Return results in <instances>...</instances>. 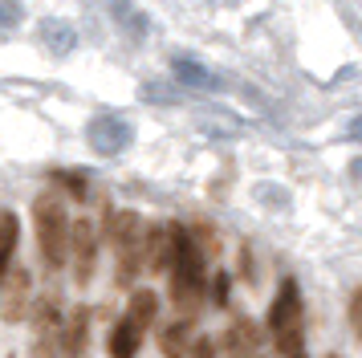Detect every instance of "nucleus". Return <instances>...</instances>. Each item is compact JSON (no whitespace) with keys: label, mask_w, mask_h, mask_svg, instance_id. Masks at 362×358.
Segmentation results:
<instances>
[{"label":"nucleus","mask_w":362,"mask_h":358,"mask_svg":"<svg viewBox=\"0 0 362 358\" xmlns=\"http://www.w3.org/2000/svg\"><path fill=\"white\" fill-rule=\"evenodd\" d=\"M33 220H37V244L41 257L49 269H57L69 257V216L62 204V192H41L33 204Z\"/></svg>","instance_id":"f257e3e1"},{"label":"nucleus","mask_w":362,"mask_h":358,"mask_svg":"<svg viewBox=\"0 0 362 358\" xmlns=\"http://www.w3.org/2000/svg\"><path fill=\"white\" fill-rule=\"evenodd\" d=\"M269 338L277 346V354L285 358H297V350H301V293H297L293 277L281 281L277 297L269 306Z\"/></svg>","instance_id":"f03ea898"},{"label":"nucleus","mask_w":362,"mask_h":358,"mask_svg":"<svg viewBox=\"0 0 362 358\" xmlns=\"http://www.w3.org/2000/svg\"><path fill=\"white\" fill-rule=\"evenodd\" d=\"M69 265H74V281L90 285L94 265H98V228L90 216L74 220V228H69Z\"/></svg>","instance_id":"7ed1b4c3"},{"label":"nucleus","mask_w":362,"mask_h":358,"mask_svg":"<svg viewBox=\"0 0 362 358\" xmlns=\"http://www.w3.org/2000/svg\"><path fill=\"white\" fill-rule=\"evenodd\" d=\"M33 273L25 265H13L4 281H0V318L4 322H25L29 309H33Z\"/></svg>","instance_id":"20e7f679"},{"label":"nucleus","mask_w":362,"mask_h":358,"mask_svg":"<svg viewBox=\"0 0 362 358\" xmlns=\"http://www.w3.org/2000/svg\"><path fill=\"white\" fill-rule=\"evenodd\" d=\"M134 139V130L127 118H118V114H98V118H90V127H86V143L94 146L98 155H118V151H127Z\"/></svg>","instance_id":"39448f33"},{"label":"nucleus","mask_w":362,"mask_h":358,"mask_svg":"<svg viewBox=\"0 0 362 358\" xmlns=\"http://www.w3.org/2000/svg\"><path fill=\"white\" fill-rule=\"evenodd\" d=\"M175 248H180V224H151L143 232V257L155 273L175 265Z\"/></svg>","instance_id":"423d86ee"},{"label":"nucleus","mask_w":362,"mask_h":358,"mask_svg":"<svg viewBox=\"0 0 362 358\" xmlns=\"http://www.w3.org/2000/svg\"><path fill=\"white\" fill-rule=\"evenodd\" d=\"M257 350H261V330H257V322L236 318V322L224 330V354H232V358H252Z\"/></svg>","instance_id":"0eeeda50"},{"label":"nucleus","mask_w":362,"mask_h":358,"mask_svg":"<svg viewBox=\"0 0 362 358\" xmlns=\"http://www.w3.org/2000/svg\"><path fill=\"white\" fill-rule=\"evenodd\" d=\"M86 342H90V309H74L66 318V325H62V354L82 358Z\"/></svg>","instance_id":"6e6552de"},{"label":"nucleus","mask_w":362,"mask_h":358,"mask_svg":"<svg viewBox=\"0 0 362 358\" xmlns=\"http://www.w3.org/2000/svg\"><path fill=\"white\" fill-rule=\"evenodd\" d=\"M159 350L163 358H183L192 350V318H175L171 325L159 330Z\"/></svg>","instance_id":"1a4fd4ad"},{"label":"nucleus","mask_w":362,"mask_h":358,"mask_svg":"<svg viewBox=\"0 0 362 358\" xmlns=\"http://www.w3.org/2000/svg\"><path fill=\"white\" fill-rule=\"evenodd\" d=\"M171 74H175L183 86H192V90H220V78H216L208 65L192 62V57H175V62H171Z\"/></svg>","instance_id":"9d476101"},{"label":"nucleus","mask_w":362,"mask_h":358,"mask_svg":"<svg viewBox=\"0 0 362 358\" xmlns=\"http://www.w3.org/2000/svg\"><path fill=\"white\" fill-rule=\"evenodd\" d=\"M139 342H143V330H139L131 318H122V322L110 330V358H134L139 354Z\"/></svg>","instance_id":"9b49d317"},{"label":"nucleus","mask_w":362,"mask_h":358,"mask_svg":"<svg viewBox=\"0 0 362 358\" xmlns=\"http://www.w3.org/2000/svg\"><path fill=\"white\" fill-rule=\"evenodd\" d=\"M41 41H45L53 57H66L69 49L78 45V33L69 29L66 21H41Z\"/></svg>","instance_id":"f8f14e48"},{"label":"nucleus","mask_w":362,"mask_h":358,"mask_svg":"<svg viewBox=\"0 0 362 358\" xmlns=\"http://www.w3.org/2000/svg\"><path fill=\"white\" fill-rule=\"evenodd\" d=\"M143 220H139V212H118L115 220H110V244L115 248H127V244L143 241Z\"/></svg>","instance_id":"ddd939ff"},{"label":"nucleus","mask_w":362,"mask_h":358,"mask_svg":"<svg viewBox=\"0 0 362 358\" xmlns=\"http://www.w3.org/2000/svg\"><path fill=\"white\" fill-rule=\"evenodd\" d=\"M155 313H159V297L151 289H134L131 293V309H127V318H131L139 330H147L151 322H155Z\"/></svg>","instance_id":"4468645a"},{"label":"nucleus","mask_w":362,"mask_h":358,"mask_svg":"<svg viewBox=\"0 0 362 358\" xmlns=\"http://www.w3.org/2000/svg\"><path fill=\"white\" fill-rule=\"evenodd\" d=\"M17 216L13 212H4V220H0V281H4V273H8V260H13V248H17Z\"/></svg>","instance_id":"2eb2a0df"},{"label":"nucleus","mask_w":362,"mask_h":358,"mask_svg":"<svg viewBox=\"0 0 362 358\" xmlns=\"http://www.w3.org/2000/svg\"><path fill=\"white\" fill-rule=\"evenodd\" d=\"M33 358H62V325L37 330V338H33Z\"/></svg>","instance_id":"dca6fc26"},{"label":"nucleus","mask_w":362,"mask_h":358,"mask_svg":"<svg viewBox=\"0 0 362 358\" xmlns=\"http://www.w3.org/2000/svg\"><path fill=\"white\" fill-rule=\"evenodd\" d=\"M110 8H115V16L122 21V29H131L134 37H143V33H147V16L139 13L131 0H110Z\"/></svg>","instance_id":"f3484780"},{"label":"nucleus","mask_w":362,"mask_h":358,"mask_svg":"<svg viewBox=\"0 0 362 358\" xmlns=\"http://www.w3.org/2000/svg\"><path fill=\"white\" fill-rule=\"evenodd\" d=\"M53 183H62L74 200H86V175H78V171H53Z\"/></svg>","instance_id":"a211bd4d"},{"label":"nucleus","mask_w":362,"mask_h":358,"mask_svg":"<svg viewBox=\"0 0 362 358\" xmlns=\"http://www.w3.org/2000/svg\"><path fill=\"white\" fill-rule=\"evenodd\" d=\"M21 21V0H0V25H17Z\"/></svg>","instance_id":"6ab92c4d"},{"label":"nucleus","mask_w":362,"mask_h":358,"mask_svg":"<svg viewBox=\"0 0 362 358\" xmlns=\"http://www.w3.org/2000/svg\"><path fill=\"white\" fill-rule=\"evenodd\" d=\"M216 354V346L208 338H196L192 342V350H187V358H212Z\"/></svg>","instance_id":"aec40b11"},{"label":"nucleus","mask_w":362,"mask_h":358,"mask_svg":"<svg viewBox=\"0 0 362 358\" xmlns=\"http://www.w3.org/2000/svg\"><path fill=\"white\" fill-rule=\"evenodd\" d=\"M350 322H354V330L362 334V289L354 293V301H350Z\"/></svg>","instance_id":"412c9836"},{"label":"nucleus","mask_w":362,"mask_h":358,"mask_svg":"<svg viewBox=\"0 0 362 358\" xmlns=\"http://www.w3.org/2000/svg\"><path fill=\"white\" fill-rule=\"evenodd\" d=\"M212 285H216V289H212V297H216V301H228V277L220 273V277L212 281Z\"/></svg>","instance_id":"4be33fe9"},{"label":"nucleus","mask_w":362,"mask_h":358,"mask_svg":"<svg viewBox=\"0 0 362 358\" xmlns=\"http://www.w3.org/2000/svg\"><path fill=\"white\" fill-rule=\"evenodd\" d=\"M350 179H358V183H362V159L350 163Z\"/></svg>","instance_id":"5701e85b"},{"label":"nucleus","mask_w":362,"mask_h":358,"mask_svg":"<svg viewBox=\"0 0 362 358\" xmlns=\"http://www.w3.org/2000/svg\"><path fill=\"white\" fill-rule=\"evenodd\" d=\"M350 134H354V139H362V118H354V127H350Z\"/></svg>","instance_id":"b1692460"},{"label":"nucleus","mask_w":362,"mask_h":358,"mask_svg":"<svg viewBox=\"0 0 362 358\" xmlns=\"http://www.w3.org/2000/svg\"><path fill=\"white\" fill-rule=\"evenodd\" d=\"M0 220H4V212H0Z\"/></svg>","instance_id":"393cba45"}]
</instances>
